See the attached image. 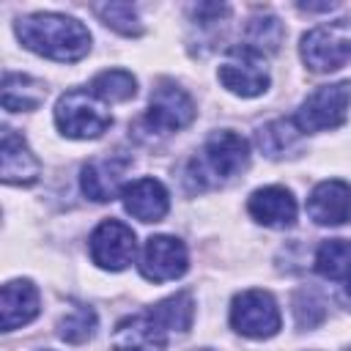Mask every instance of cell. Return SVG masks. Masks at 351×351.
I'll return each instance as SVG.
<instances>
[{
	"instance_id": "d4e9b609",
	"label": "cell",
	"mask_w": 351,
	"mask_h": 351,
	"mask_svg": "<svg viewBox=\"0 0 351 351\" xmlns=\"http://www.w3.org/2000/svg\"><path fill=\"white\" fill-rule=\"evenodd\" d=\"M93 11L101 16V22L123 36H140L143 25L137 16V8L132 3H104V5H93Z\"/></svg>"
},
{
	"instance_id": "e0dca14e",
	"label": "cell",
	"mask_w": 351,
	"mask_h": 351,
	"mask_svg": "<svg viewBox=\"0 0 351 351\" xmlns=\"http://www.w3.org/2000/svg\"><path fill=\"white\" fill-rule=\"evenodd\" d=\"M247 211L266 228H291L296 222V200L285 186L255 189L247 200Z\"/></svg>"
},
{
	"instance_id": "ba28073f",
	"label": "cell",
	"mask_w": 351,
	"mask_h": 351,
	"mask_svg": "<svg viewBox=\"0 0 351 351\" xmlns=\"http://www.w3.org/2000/svg\"><path fill=\"white\" fill-rule=\"evenodd\" d=\"M219 82L236 93V96H258L269 88V71H266V63H263V55L250 49L247 44L241 47H233L222 66H219Z\"/></svg>"
},
{
	"instance_id": "9a60e30c",
	"label": "cell",
	"mask_w": 351,
	"mask_h": 351,
	"mask_svg": "<svg viewBox=\"0 0 351 351\" xmlns=\"http://www.w3.org/2000/svg\"><path fill=\"white\" fill-rule=\"evenodd\" d=\"M121 197H123V208L140 219V222H159L167 217L170 211V197H167V189L162 186V181L156 178H137L132 184H126L121 189Z\"/></svg>"
},
{
	"instance_id": "7a4b0ae2",
	"label": "cell",
	"mask_w": 351,
	"mask_h": 351,
	"mask_svg": "<svg viewBox=\"0 0 351 351\" xmlns=\"http://www.w3.org/2000/svg\"><path fill=\"white\" fill-rule=\"evenodd\" d=\"M250 165V145L241 134L222 129L214 132L197 156L186 165V186L192 192H203L219 186L236 176H241Z\"/></svg>"
},
{
	"instance_id": "9c48e42d",
	"label": "cell",
	"mask_w": 351,
	"mask_h": 351,
	"mask_svg": "<svg viewBox=\"0 0 351 351\" xmlns=\"http://www.w3.org/2000/svg\"><path fill=\"white\" fill-rule=\"evenodd\" d=\"M134 252H137L134 233L121 219H104L90 233V258L101 269L121 271L134 261Z\"/></svg>"
},
{
	"instance_id": "d6986e66",
	"label": "cell",
	"mask_w": 351,
	"mask_h": 351,
	"mask_svg": "<svg viewBox=\"0 0 351 351\" xmlns=\"http://www.w3.org/2000/svg\"><path fill=\"white\" fill-rule=\"evenodd\" d=\"M302 129L296 123V118H277L266 126L258 129L255 140H258V148L269 156V159H280V156H288L291 151L299 148L302 143Z\"/></svg>"
},
{
	"instance_id": "484cf974",
	"label": "cell",
	"mask_w": 351,
	"mask_h": 351,
	"mask_svg": "<svg viewBox=\"0 0 351 351\" xmlns=\"http://www.w3.org/2000/svg\"><path fill=\"white\" fill-rule=\"evenodd\" d=\"M47 351H52V348H47Z\"/></svg>"
},
{
	"instance_id": "ac0fdd59",
	"label": "cell",
	"mask_w": 351,
	"mask_h": 351,
	"mask_svg": "<svg viewBox=\"0 0 351 351\" xmlns=\"http://www.w3.org/2000/svg\"><path fill=\"white\" fill-rule=\"evenodd\" d=\"M47 99V88L44 82L27 77V74H16V71H5L3 74V93L0 101L5 110L19 112V110H36L41 107V101Z\"/></svg>"
},
{
	"instance_id": "44dd1931",
	"label": "cell",
	"mask_w": 351,
	"mask_h": 351,
	"mask_svg": "<svg viewBox=\"0 0 351 351\" xmlns=\"http://www.w3.org/2000/svg\"><path fill=\"white\" fill-rule=\"evenodd\" d=\"M151 313L165 324L167 332H186L192 326V318H195V302H192V293L186 291H178L162 302H156L151 307Z\"/></svg>"
},
{
	"instance_id": "5b68a950",
	"label": "cell",
	"mask_w": 351,
	"mask_h": 351,
	"mask_svg": "<svg viewBox=\"0 0 351 351\" xmlns=\"http://www.w3.org/2000/svg\"><path fill=\"white\" fill-rule=\"evenodd\" d=\"M280 307L269 291L250 288L233 296L230 302V326L244 337H271L280 332Z\"/></svg>"
},
{
	"instance_id": "30bf717a",
	"label": "cell",
	"mask_w": 351,
	"mask_h": 351,
	"mask_svg": "<svg viewBox=\"0 0 351 351\" xmlns=\"http://www.w3.org/2000/svg\"><path fill=\"white\" fill-rule=\"evenodd\" d=\"M189 266L186 247L176 236H151L143 247L140 258V274L151 282H167L178 280Z\"/></svg>"
},
{
	"instance_id": "ffe728a7",
	"label": "cell",
	"mask_w": 351,
	"mask_h": 351,
	"mask_svg": "<svg viewBox=\"0 0 351 351\" xmlns=\"http://www.w3.org/2000/svg\"><path fill=\"white\" fill-rule=\"evenodd\" d=\"M315 271L332 282L351 285V239H329L315 252Z\"/></svg>"
},
{
	"instance_id": "7402d4cb",
	"label": "cell",
	"mask_w": 351,
	"mask_h": 351,
	"mask_svg": "<svg viewBox=\"0 0 351 351\" xmlns=\"http://www.w3.org/2000/svg\"><path fill=\"white\" fill-rule=\"evenodd\" d=\"M90 93L101 101H129L137 93V80L123 69H107L90 80Z\"/></svg>"
},
{
	"instance_id": "5bb4252c",
	"label": "cell",
	"mask_w": 351,
	"mask_h": 351,
	"mask_svg": "<svg viewBox=\"0 0 351 351\" xmlns=\"http://www.w3.org/2000/svg\"><path fill=\"white\" fill-rule=\"evenodd\" d=\"M307 214L315 225H343L351 219V186L346 181H321L307 197Z\"/></svg>"
},
{
	"instance_id": "277c9868",
	"label": "cell",
	"mask_w": 351,
	"mask_h": 351,
	"mask_svg": "<svg viewBox=\"0 0 351 351\" xmlns=\"http://www.w3.org/2000/svg\"><path fill=\"white\" fill-rule=\"evenodd\" d=\"M302 60L310 71H337L351 60V19L324 22L302 36Z\"/></svg>"
},
{
	"instance_id": "6da1fadb",
	"label": "cell",
	"mask_w": 351,
	"mask_h": 351,
	"mask_svg": "<svg viewBox=\"0 0 351 351\" xmlns=\"http://www.w3.org/2000/svg\"><path fill=\"white\" fill-rule=\"evenodd\" d=\"M19 41L49 60L74 63L88 55L90 49V33L88 27L66 14H30L16 22Z\"/></svg>"
},
{
	"instance_id": "2e32d148",
	"label": "cell",
	"mask_w": 351,
	"mask_h": 351,
	"mask_svg": "<svg viewBox=\"0 0 351 351\" xmlns=\"http://www.w3.org/2000/svg\"><path fill=\"white\" fill-rule=\"evenodd\" d=\"M41 310L38 291L30 280H11L0 291V326L3 332H14L30 324Z\"/></svg>"
},
{
	"instance_id": "603a6c76",
	"label": "cell",
	"mask_w": 351,
	"mask_h": 351,
	"mask_svg": "<svg viewBox=\"0 0 351 351\" xmlns=\"http://www.w3.org/2000/svg\"><path fill=\"white\" fill-rule=\"evenodd\" d=\"M282 36H285V30H282L280 19L271 16V14H258L247 25V47L261 52V55L263 52H274L280 47Z\"/></svg>"
},
{
	"instance_id": "4fadbf2b",
	"label": "cell",
	"mask_w": 351,
	"mask_h": 351,
	"mask_svg": "<svg viewBox=\"0 0 351 351\" xmlns=\"http://www.w3.org/2000/svg\"><path fill=\"white\" fill-rule=\"evenodd\" d=\"M38 176H41V165L33 156V151L27 148V143L14 129H3V140H0V178L5 184L30 186V184L38 181Z\"/></svg>"
},
{
	"instance_id": "52a82bcc",
	"label": "cell",
	"mask_w": 351,
	"mask_h": 351,
	"mask_svg": "<svg viewBox=\"0 0 351 351\" xmlns=\"http://www.w3.org/2000/svg\"><path fill=\"white\" fill-rule=\"evenodd\" d=\"M192 121H195V101L189 99V93L173 80H159L156 88L151 90L145 123L167 134V132H178L189 126Z\"/></svg>"
},
{
	"instance_id": "7c38bea8",
	"label": "cell",
	"mask_w": 351,
	"mask_h": 351,
	"mask_svg": "<svg viewBox=\"0 0 351 351\" xmlns=\"http://www.w3.org/2000/svg\"><path fill=\"white\" fill-rule=\"evenodd\" d=\"M112 348L115 351H165L167 329L151 310L140 315H129L115 326Z\"/></svg>"
},
{
	"instance_id": "3957f363",
	"label": "cell",
	"mask_w": 351,
	"mask_h": 351,
	"mask_svg": "<svg viewBox=\"0 0 351 351\" xmlns=\"http://www.w3.org/2000/svg\"><path fill=\"white\" fill-rule=\"evenodd\" d=\"M55 123L66 137L74 140H93L110 129L112 115L104 110L101 99L90 90L71 88L55 104Z\"/></svg>"
},
{
	"instance_id": "8992f818",
	"label": "cell",
	"mask_w": 351,
	"mask_h": 351,
	"mask_svg": "<svg viewBox=\"0 0 351 351\" xmlns=\"http://www.w3.org/2000/svg\"><path fill=\"white\" fill-rule=\"evenodd\" d=\"M351 82H332L315 88L299 107L296 123L302 132H329L348 118Z\"/></svg>"
},
{
	"instance_id": "8fae6325",
	"label": "cell",
	"mask_w": 351,
	"mask_h": 351,
	"mask_svg": "<svg viewBox=\"0 0 351 351\" xmlns=\"http://www.w3.org/2000/svg\"><path fill=\"white\" fill-rule=\"evenodd\" d=\"M129 167H132V159L126 154H104V156L90 159L82 167V176H80L82 192L90 200H96V203L112 200L118 195V189H121L123 176L129 173Z\"/></svg>"
},
{
	"instance_id": "cb8c5ba5",
	"label": "cell",
	"mask_w": 351,
	"mask_h": 351,
	"mask_svg": "<svg viewBox=\"0 0 351 351\" xmlns=\"http://www.w3.org/2000/svg\"><path fill=\"white\" fill-rule=\"evenodd\" d=\"M96 329V313L85 304H71L58 321V335L66 343H85Z\"/></svg>"
}]
</instances>
